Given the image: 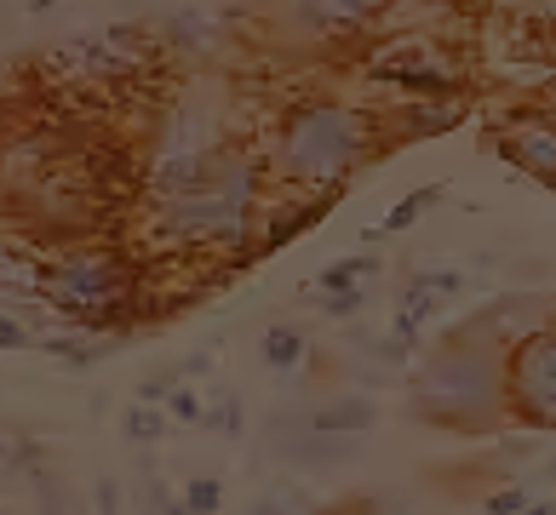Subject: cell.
<instances>
[{
  "instance_id": "cell-32",
  "label": "cell",
  "mask_w": 556,
  "mask_h": 515,
  "mask_svg": "<svg viewBox=\"0 0 556 515\" xmlns=\"http://www.w3.org/2000/svg\"><path fill=\"white\" fill-rule=\"evenodd\" d=\"M327 515H374V504L356 499V504H344V510H327Z\"/></svg>"
},
{
  "instance_id": "cell-7",
  "label": "cell",
  "mask_w": 556,
  "mask_h": 515,
  "mask_svg": "<svg viewBox=\"0 0 556 515\" xmlns=\"http://www.w3.org/2000/svg\"><path fill=\"white\" fill-rule=\"evenodd\" d=\"M505 389H510V419L517 424L556 429V326H545V333H533L528 344L510 349Z\"/></svg>"
},
{
  "instance_id": "cell-13",
  "label": "cell",
  "mask_w": 556,
  "mask_h": 515,
  "mask_svg": "<svg viewBox=\"0 0 556 515\" xmlns=\"http://www.w3.org/2000/svg\"><path fill=\"white\" fill-rule=\"evenodd\" d=\"M459 115L465 110L453 98H407L396 120H384V127H390V138H437V132L459 127Z\"/></svg>"
},
{
  "instance_id": "cell-2",
  "label": "cell",
  "mask_w": 556,
  "mask_h": 515,
  "mask_svg": "<svg viewBox=\"0 0 556 515\" xmlns=\"http://www.w3.org/2000/svg\"><path fill=\"white\" fill-rule=\"evenodd\" d=\"M264 218V160L247 150H224L218 167L173 201H155V230L178 246H218L230 263H253V223Z\"/></svg>"
},
{
  "instance_id": "cell-27",
  "label": "cell",
  "mask_w": 556,
  "mask_h": 515,
  "mask_svg": "<svg viewBox=\"0 0 556 515\" xmlns=\"http://www.w3.org/2000/svg\"><path fill=\"white\" fill-rule=\"evenodd\" d=\"M414 281H425L437 298H459L465 293V270H414Z\"/></svg>"
},
{
  "instance_id": "cell-31",
  "label": "cell",
  "mask_w": 556,
  "mask_h": 515,
  "mask_svg": "<svg viewBox=\"0 0 556 515\" xmlns=\"http://www.w3.org/2000/svg\"><path fill=\"white\" fill-rule=\"evenodd\" d=\"M12 464H17V436L0 429V469H12Z\"/></svg>"
},
{
  "instance_id": "cell-34",
  "label": "cell",
  "mask_w": 556,
  "mask_h": 515,
  "mask_svg": "<svg viewBox=\"0 0 556 515\" xmlns=\"http://www.w3.org/2000/svg\"><path fill=\"white\" fill-rule=\"evenodd\" d=\"M161 515H195V510H190V504H184V499H173V504H167V510H161Z\"/></svg>"
},
{
  "instance_id": "cell-8",
  "label": "cell",
  "mask_w": 556,
  "mask_h": 515,
  "mask_svg": "<svg viewBox=\"0 0 556 515\" xmlns=\"http://www.w3.org/2000/svg\"><path fill=\"white\" fill-rule=\"evenodd\" d=\"M143 57H150V40H143L132 24H115V29H92V35H75V40H64V47H52L47 64L75 69L87 80H115V75H138Z\"/></svg>"
},
{
  "instance_id": "cell-19",
  "label": "cell",
  "mask_w": 556,
  "mask_h": 515,
  "mask_svg": "<svg viewBox=\"0 0 556 515\" xmlns=\"http://www.w3.org/2000/svg\"><path fill=\"white\" fill-rule=\"evenodd\" d=\"M167 407H143V401H132L127 407V419H121V436H127L132 447H155L161 436H167Z\"/></svg>"
},
{
  "instance_id": "cell-3",
  "label": "cell",
  "mask_w": 556,
  "mask_h": 515,
  "mask_svg": "<svg viewBox=\"0 0 556 515\" xmlns=\"http://www.w3.org/2000/svg\"><path fill=\"white\" fill-rule=\"evenodd\" d=\"M379 127H384V120H374L367 110L339 103V98L293 103V110L281 115L270 167H276L281 183H293V190L339 195L350 183V172L379 150Z\"/></svg>"
},
{
  "instance_id": "cell-10",
  "label": "cell",
  "mask_w": 556,
  "mask_h": 515,
  "mask_svg": "<svg viewBox=\"0 0 556 515\" xmlns=\"http://www.w3.org/2000/svg\"><path fill=\"white\" fill-rule=\"evenodd\" d=\"M459 326H470V333H482L488 344H500L505 356L517 344H528L533 333H545V326H556V304L545 293H505V298H493L482 304L477 316H465Z\"/></svg>"
},
{
  "instance_id": "cell-15",
  "label": "cell",
  "mask_w": 556,
  "mask_h": 515,
  "mask_svg": "<svg viewBox=\"0 0 556 515\" xmlns=\"http://www.w3.org/2000/svg\"><path fill=\"white\" fill-rule=\"evenodd\" d=\"M258 361L270 366V373H281V378H293L304 361H311V338H304V326H293V321H276L270 333L258 338Z\"/></svg>"
},
{
  "instance_id": "cell-25",
  "label": "cell",
  "mask_w": 556,
  "mask_h": 515,
  "mask_svg": "<svg viewBox=\"0 0 556 515\" xmlns=\"http://www.w3.org/2000/svg\"><path fill=\"white\" fill-rule=\"evenodd\" d=\"M528 504H533V492H528L522 481H510V487H493L488 499H482V510H488V515H522Z\"/></svg>"
},
{
  "instance_id": "cell-1",
  "label": "cell",
  "mask_w": 556,
  "mask_h": 515,
  "mask_svg": "<svg viewBox=\"0 0 556 515\" xmlns=\"http://www.w3.org/2000/svg\"><path fill=\"white\" fill-rule=\"evenodd\" d=\"M505 349L488 344L470 326L453 333L414 366L407 384V407L430 429H453V436H488L510 419V389H505Z\"/></svg>"
},
{
  "instance_id": "cell-35",
  "label": "cell",
  "mask_w": 556,
  "mask_h": 515,
  "mask_svg": "<svg viewBox=\"0 0 556 515\" xmlns=\"http://www.w3.org/2000/svg\"><path fill=\"white\" fill-rule=\"evenodd\" d=\"M545 476H551V481H556V452H551V459H545Z\"/></svg>"
},
{
  "instance_id": "cell-14",
  "label": "cell",
  "mask_w": 556,
  "mask_h": 515,
  "mask_svg": "<svg viewBox=\"0 0 556 515\" xmlns=\"http://www.w3.org/2000/svg\"><path fill=\"white\" fill-rule=\"evenodd\" d=\"M442 316V298L430 293L425 281H414L407 275V286H402V298H396V309H390V338H402V344H414L419 349V338H425V326Z\"/></svg>"
},
{
  "instance_id": "cell-28",
  "label": "cell",
  "mask_w": 556,
  "mask_h": 515,
  "mask_svg": "<svg viewBox=\"0 0 556 515\" xmlns=\"http://www.w3.org/2000/svg\"><path fill=\"white\" fill-rule=\"evenodd\" d=\"M92 515H121V487L115 481H98L92 487Z\"/></svg>"
},
{
  "instance_id": "cell-5",
  "label": "cell",
  "mask_w": 556,
  "mask_h": 515,
  "mask_svg": "<svg viewBox=\"0 0 556 515\" xmlns=\"http://www.w3.org/2000/svg\"><path fill=\"white\" fill-rule=\"evenodd\" d=\"M224 150H230V143H224V127L213 120V110H201V103H184V110H173V115L155 127L150 167H143V178H150V195H155V201H173V195H184V190H195V183L218 167Z\"/></svg>"
},
{
  "instance_id": "cell-17",
  "label": "cell",
  "mask_w": 556,
  "mask_h": 515,
  "mask_svg": "<svg viewBox=\"0 0 556 515\" xmlns=\"http://www.w3.org/2000/svg\"><path fill=\"white\" fill-rule=\"evenodd\" d=\"M442 201V183H425V190H407L396 206H390L384 213V223H374V230H367V241H384V235H402V230H414V223L430 213V206Z\"/></svg>"
},
{
  "instance_id": "cell-33",
  "label": "cell",
  "mask_w": 556,
  "mask_h": 515,
  "mask_svg": "<svg viewBox=\"0 0 556 515\" xmlns=\"http://www.w3.org/2000/svg\"><path fill=\"white\" fill-rule=\"evenodd\" d=\"M522 515H556V499H533Z\"/></svg>"
},
{
  "instance_id": "cell-18",
  "label": "cell",
  "mask_w": 556,
  "mask_h": 515,
  "mask_svg": "<svg viewBox=\"0 0 556 515\" xmlns=\"http://www.w3.org/2000/svg\"><path fill=\"white\" fill-rule=\"evenodd\" d=\"M384 270V263L374 253H356V258H339V263H327V270L316 275V293H339V286H367Z\"/></svg>"
},
{
  "instance_id": "cell-29",
  "label": "cell",
  "mask_w": 556,
  "mask_h": 515,
  "mask_svg": "<svg viewBox=\"0 0 556 515\" xmlns=\"http://www.w3.org/2000/svg\"><path fill=\"white\" fill-rule=\"evenodd\" d=\"M143 504H150V515H161V510H167V504H173L167 481H150V487H143Z\"/></svg>"
},
{
  "instance_id": "cell-22",
  "label": "cell",
  "mask_w": 556,
  "mask_h": 515,
  "mask_svg": "<svg viewBox=\"0 0 556 515\" xmlns=\"http://www.w3.org/2000/svg\"><path fill=\"white\" fill-rule=\"evenodd\" d=\"M167 419L184 424V429H201V419H207V401H201L195 384H178L173 396H167Z\"/></svg>"
},
{
  "instance_id": "cell-12",
  "label": "cell",
  "mask_w": 556,
  "mask_h": 515,
  "mask_svg": "<svg viewBox=\"0 0 556 515\" xmlns=\"http://www.w3.org/2000/svg\"><path fill=\"white\" fill-rule=\"evenodd\" d=\"M304 424L316 436H367L379 424V407H374V396H327L316 407H304Z\"/></svg>"
},
{
  "instance_id": "cell-30",
  "label": "cell",
  "mask_w": 556,
  "mask_h": 515,
  "mask_svg": "<svg viewBox=\"0 0 556 515\" xmlns=\"http://www.w3.org/2000/svg\"><path fill=\"white\" fill-rule=\"evenodd\" d=\"M533 103H540L545 115H556V69L545 75V87H540V98H533Z\"/></svg>"
},
{
  "instance_id": "cell-6",
  "label": "cell",
  "mask_w": 556,
  "mask_h": 515,
  "mask_svg": "<svg viewBox=\"0 0 556 515\" xmlns=\"http://www.w3.org/2000/svg\"><path fill=\"white\" fill-rule=\"evenodd\" d=\"M367 80H379V87L402 92V98H459V87H465L459 64H453L442 47H430L425 35L379 47L367 57Z\"/></svg>"
},
{
  "instance_id": "cell-26",
  "label": "cell",
  "mask_w": 556,
  "mask_h": 515,
  "mask_svg": "<svg viewBox=\"0 0 556 515\" xmlns=\"http://www.w3.org/2000/svg\"><path fill=\"white\" fill-rule=\"evenodd\" d=\"M35 344V326L24 316H12V309H0V356H12V349H29Z\"/></svg>"
},
{
  "instance_id": "cell-16",
  "label": "cell",
  "mask_w": 556,
  "mask_h": 515,
  "mask_svg": "<svg viewBox=\"0 0 556 515\" xmlns=\"http://www.w3.org/2000/svg\"><path fill=\"white\" fill-rule=\"evenodd\" d=\"M327 201H333V195H316V201H304V206H281V213H270V223H264V235H258V253H276V246L304 235L311 223H321L327 218Z\"/></svg>"
},
{
  "instance_id": "cell-21",
  "label": "cell",
  "mask_w": 556,
  "mask_h": 515,
  "mask_svg": "<svg viewBox=\"0 0 556 515\" xmlns=\"http://www.w3.org/2000/svg\"><path fill=\"white\" fill-rule=\"evenodd\" d=\"M178 499L190 504L195 515H218V510H224V481H218V476H190Z\"/></svg>"
},
{
  "instance_id": "cell-11",
  "label": "cell",
  "mask_w": 556,
  "mask_h": 515,
  "mask_svg": "<svg viewBox=\"0 0 556 515\" xmlns=\"http://www.w3.org/2000/svg\"><path fill=\"white\" fill-rule=\"evenodd\" d=\"M390 0H287V17L316 35V40H344V35H362L367 24H379Z\"/></svg>"
},
{
  "instance_id": "cell-24",
  "label": "cell",
  "mask_w": 556,
  "mask_h": 515,
  "mask_svg": "<svg viewBox=\"0 0 556 515\" xmlns=\"http://www.w3.org/2000/svg\"><path fill=\"white\" fill-rule=\"evenodd\" d=\"M201 429H218L224 441H236V436H241V401H236V396H218V407H207Z\"/></svg>"
},
{
  "instance_id": "cell-4",
  "label": "cell",
  "mask_w": 556,
  "mask_h": 515,
  "mask_svg": "<svg viewBox=\"0 0 556 515\" xmlns=\"http://www.w3.org/2000/svg\"><path fill=\"white\" fill-rule=\"evenodd\" d=\"M40 309L87 333H127L138 309V263L121 246H64L40 263Z\"/></svg>"
},
{
  "instance_id": "cell-9",
  "label": "cell",
  "mask_w": 556,
  "mask_h": 515,
  "mask_svg": "<svg viewBox=\"0 0 556 515\" xmlns=\"http://www.w3.org/2000/svg\"><path fill=\"white\" fill-rule=\"evenodd\" d=\"M488 143L517 172H528V178H540L545 190H556V115H545L540 103H533V110H517Z\"/></svg>"
},
{
  "instance_id": "cell-23",
  "label": "cell",
  "mask_w": 556,
  "mask_h": 515,
  "mask_svg": "<svg viewBox=\"0 0 556 515\" xmlns=\"http://www.w3.org/2000/svg\"><path fill=\"white\" fill-rule=\"evenodd\" d=\"M316 298H321L316 309L327 321H356L362 304H367V286H339V293H316Z\"/></svg>"
},
{
  "instance_id": "cell-20",
  "label": "cell",
  "mask_w": 556,
  "mask_h": 515,
  "mask_svg": "<svg viewBox=\"0 0 556 515\" xmlns=\"http://www.w3.org/2000/svg\"><path fill=\"white\" fill-rule=\"evenodd\" d=\"M161 40H173V47H213V24L201 12H173Z\"/></svg>"
}]
</instances>
